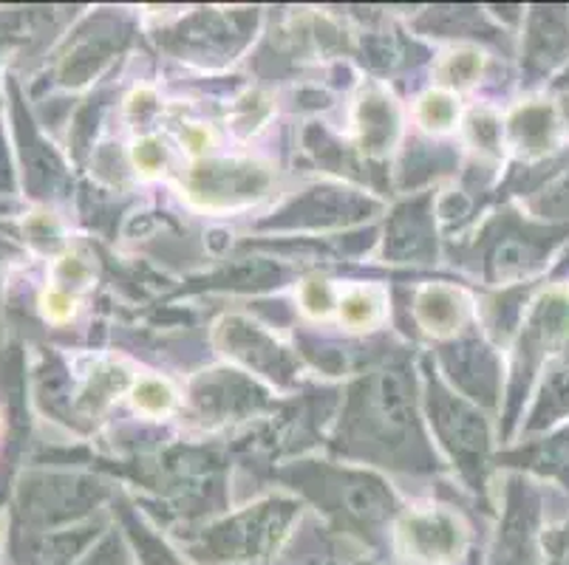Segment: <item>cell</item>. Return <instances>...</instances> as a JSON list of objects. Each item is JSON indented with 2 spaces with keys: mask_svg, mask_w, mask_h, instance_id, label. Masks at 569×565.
<instances>
[{
  "mask_svg": "<svg viewBox=\"0 0 569 565\" xmlns=\"http://www.w3.org/2000/svg\"><path fill=\"white\" fill-rule=\"evenodd\" d=\"M272 184V173L250 159H213L190 168L184 190L204 210H232L261 199Z\"/></svg>",
  "mask_w": 569,
  "mask_h": 565,
  "instance_id": "6da1fadb",
  "label": "cell"
},
{
  "mask_svg": "<svg viewBox=\"0 0 569 565\" xmlns=\"http://www.w3.org/2000/svg\"><path fill=\"white\" fill-rule=\"evenodd\" d=\"M561 131V113L550 102H525L507 119V137L516 153L525 159H538L556 148Z\"/></svg>",
  "mask_w": 569,
  "mask_h": 565,
  "instance_id": "5b68a950",
  "label": "cell"
},
{
  "mask_svg": "<svg viewBox=\"0 0 569 565\" xmlns=\"http://www.w3.org/2000/svg\"><path fill=\"white\" fill-rule=\"evenodd\" d=\"M459 526L448 515H411L402 521L400 541L419 563H445L459 552Z\"/></svg>",
  "mask_w": 569,
  "mask_h": 565,
  "instance_id": "277c9868",
  "label": "cell"
},
{
  "mask_svg": "<svg viewBox=\"0 0 569 565\" xmlns=\"http://www.w3.org/2000/svg\"><path fill=\"white\" fill-rule=\"evenodd\" d=\"M40 311L49 323L63 325L77 314V300L63 286H49L40 294Z\"/></svg>",
  "mask_w": 569,
  "mask_h": 565,
  "instance_id": "9a60e30c",
  "label": "cell"
},
{
  "mask_svg": "<svg viewBox=\"0 0 569 565\" xmlns=\"http://www.w3.org/2000/svg\"><path fill=\"white\" fill-rule=\"evenodd\" d=\"M182 142L190 153H204V150L210 148V142H213V137H210V131L201 128V124H190V128L182 131Z\"/></svg>",
  "mask_w": 569,
  "mask_h": 565,
  "instance_id": "ffe728a7",
  "label": "cell"
},
{
  "mask_svg": "<svg viewBox=\"0 0 569 565\" xmlns=\"http://www.w3.org/2000/svg\"><path fill=\"white\" fill-rule=\"evenodd\" d=\"M357 122H360V142L366 153H386L397 137V105L388 100L382 91L363 93L360 108H357Z\"/></svg>",
  "mask_w": 569,
  "mask_h": 565,
  "instance_id": "52a82bcc",
  "label": "cell"
},
{
  "mask_svg": "<svg viewBox=\"0 0 569 565\" xmlns=\"http://www.w3.org/2000/svg\"><path fill=\"white\" fill-rule=\"evenodd\" d=\"M437 422L442 435L457 447L459 455L473 453L482 455L485 444H488V433H485L482 416L476 418L473 413H465L459 404H448V407H439Z\"/></svg>",
  "mask_w": 569,
  "mask_h": 565,
  "instance_id": "ba28073f",
  "label": "cell"
},
{
  "mask_svg": "<svg viewBox=\"0 0 569 565\" xmlns=\"http://www.w3.org/2000/svg\"><path fill=\"white\" fill-rule=\"evenodd\" d=\"M536 206L545 212V218L547 212H552L550 218H569V173L558 179L550 190H545V195H541Z\"/></svg>",
  "mask_w": 569,
  "mask_h": 565,
  "instance_id": "ac0fdd59",
  "label": "cell"
},
{
  "mask_svg": "<svg viewBox=\"0 0 569 565\" xmlns=\"http://www.w3.org/2000/svg\"><path fill=\"white\" fill-rule=\"evenodd\" d=\"M340 323L349 329H371L382 317V300L375 289H351L338 303Z\"/></svg>",
  "mask_w": 569,
  "mask_h": 565,
  "instance_id": "9c48e42d",
  "label": "cell"
},
{
  "mask_svg": "<svg viewBox=\"0 0 569 565\" xmlns=\"http://www.w3.org/2000/svg\"><path fill=\"white\" fill-rule=\"evenodd\" d=\"M482 69H485L482 51L457 49V51H451V54L442 57V62L437 65V77L442 85L468 88L479 80Z\"/></svg>",
  "mask_w": 569,
  "mask_h": 565,
  "instance_id": "30bf717a",
  "label": "cell"
},
{
  "mask_svg": "<svg viewBox=\"0 0 569 565\" xmlns=\"http://www.w3.org/2000/svg\"><path fill=\"white\" fill-rule=\"evenodd\" d=\"M338 305L335 300L332 283H326L320 278H309L301 283V309L307 311L309 317H326L329 311Z\"/></svg>",
  "mask_w": 569,
  "mask_h": 565,
  "instance_id": "5bb4252c",
  "label": "cell"
},
{
  "mask_svg": "<svg viewBox=\"0 0 569 565\" xmlns=\"http://www.w3.org/2000/svg\"><path fill=\"white\" fill-rule=\"evenodd\" d=\"M417 320L426 331L437 336H448L453 331L462 329L465 314H468V303L457 289L448 286H426L417 294Z\"/></svg>",
  "mask_w": 569,
  "mask_h": 565,
  "instance_id": "8992f818",
  "label": "cell"
},
{
  "mask_svg": "<svg viewBox=\"0 0 569 565\" xmlns=\"http://www.w3.org/2000/svg\"><path fill=\"white\" fill-rule=\"evenodd\" d=\"M133 407L142 411L144 416H164V413L173 411L176 393L173 387L164 380H157V376H144L137 385L131 387Z\"/></svg>",
  "mask_w": 569,
  "mask_h": 565,
  "instance_id": "7c38bea8",
  "label": "cell"
},
{
  "mask_svg": "<svg viewBox=\"0 0 569 565\" xmlns=\"http://www.w3.org/2000/svg\"><path fill=\"white\" fill-rule=\"evenodd\" d=\"M417 119L422 128H428V131H433V133L451 131L459 119L457 97L448 91H439V88L422 93V100H419V105H417Z\"/></svg>",
  "mask_w": 569,
  "mask_h": 565,
  "instance_id": "8fae6325",
  "label": "cell"
},
{
  "mask_svg": "<svg viewBox=\"0 0 569 565\" xmlns=\"http://www.w3.org/2000/svg\"><path fill=\"white\" fill-rule=\"evenodd\" d=\"M569 345V289H550L532 303L525 317L516 354V398L527 391V382L541 367L545 356Z\"/></svg>",
  "mask_w": 569,
  "mask_h": 565,
  "instance_id": "7a4b0ae2",
  "label": "cell"
},
{
  "mask_svg": "<svg viewBox=\"0 0 569 565\" xmlns=\"http://www.w3.org/2000/svg\"><path fill=\"white\" fill-rule=\"evenodd\" d=\"M131 155H133V164H137V170H142V173H148V175L159 173L164 164L162 139H157V137L139 139V142L133 144Z\"/></svg>",
  "mask_w": 569,
  "mask_h": 565,
  "instance_id": "2e32d148",
  "label": "cell"
},
{
  "mask_svg": "<svg viewBox=\"0 0 569 565\" xmlns=\"http://www.w3.org/2000/svg\"><path fill=\"white\" fill-rule=\"evenodd\" d=\"M527 69L545 77L569 62V9L541 7L530 12L525 34Z\"/></svg>",
  "mask_w": 569,
  "mask_h": 565,
  "instance_id": "3957f363",
  "label": "cell"
},
{
  "mask_svg": "<svg viewBox=\"0 0 569 565\" xmlns=\"http://www.w3.org/2000/svg\"><path fill=\"white\" fill-rule=\"evenodd\" d=\"M26 235H29V241L34 243V246L40 249H54L57 243H60V226H57V221L51 215H46V212H38V215L29 218V224H26Z\"/></svg>",
  "mask_w": 569,
  "mask_h": 565,
  "instance_id": "e0dca14e",
  "label": "cell"
},
{
  "mask_svg": "<svg viewBox=\"0 0 569 565\" xmlns=\"http://www.w3.org/2000/svg\"><path fill=\"white\" fill-rule=\"evenodd\" d=\"M465 133H468V142L473 144L482 155L501 153V139H505V131H501V122L496 113L479 111V108H476V111L468 117Z\"/></svg>",
  "mask_w": 569,
  "mask_h": 565,
  "instance_id": "4fadbf2b",
  "label": "cell"
},
{
  "mask_svg": "<svg viewBox=\"0 0 569 565\" xmlns=\"http://www.w3.org/2000/svg\"><path fill=\"white\" fill-rule=\"evenodd\" d=\"M54 274L60 283H66V286H88V280H91V266H88L82 258L63 255L60 261H57Z\"/></svg>",
  "mask_w": 569,
  "mask_h": 565,
  "instance_id": "d6986e66",
  "label": "cell"
}]
</instances>
